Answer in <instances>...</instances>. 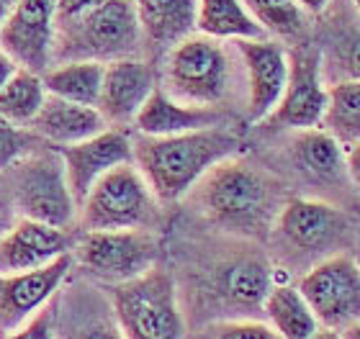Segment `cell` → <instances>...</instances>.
Instances as JSON below:
<instances>
[{"instance_id":"cell-1","label":"cell","mask_w":360,"mask_h":339,"mask_svg":"<svg viewBox=\"0 0 360 339\" xmlns=\"http://www.w3.org/2000/svg\"><path fill=\"white\" fill-rule=\"evenodd\" d=\"M191 190L206 219L248 237L268 234L285 206L281 182L237 157L221 159Z\"/></svg>"},{"instance_id":"cell-2","label":"cell","mask_w":360,"mask_h":339,"mask_svg":"<svg viewBox=\"0 0 360 339\" xmlns=\"http://www.w3.org/2000/svg\"><path fill=\"white\" fill-rule=\"evenodd\" d=\"M240 139L221 126L173 136H144L131 142V162L160 204H175L221 159L234 157Z\"/></svg>"},{"instance_id":"cell-3","label":"cell","mask_w":360,"mask_h":339,"mask_svg":"<svg viewBox=\"0 0 360 339\" xmlns=\"http://www.w3.org/2000/svg\"><path fill=\"white\" fill-rule=\"evenodd\" d=\"M108 301L127 339H183L186 324L170 272L150 267L131 280L116 283Z\"/></svg>"},{"instance_id":"cell-4","label":"cell","mask_w":360,"mask_h":339,"mask_svg":"<svg viewBox=\"0 0 360 339\" xmlns=\"http://www.w3.org/2000/svg\"><path fill=\"white\" fill-rule=\"evenodd\" d=\"M232 88V60L219 39L191 34L170 49L165 93L188 106L219 108Z\"/></svg>"},{"instance_id":"cell-5","label":"cell","mask_w":360,"mask_h":339,"mask_svg":"<svg viewBox=\"0 0 360 339\" xmlns=\"http://www.w3.org/2000/svg\"><path fill=\"white\" fill-rule=\"evenodd\" d=\"M80 211L85 232L152 229L160 219V201L134 162H127L98 178Z\"/></svg>"},{"instance_id":"cell-6","label":"cell","mask_w":360,"mask_h":339,"mask_svg":"<svg viewBox=\"0 0 360 339\" xmlns=\"http://www.w3.org/2000/svg\"><path fill=\"white\" fill-rule=\"evenodd\" d=\"M11 190H13L15 211L23 219L65 229L75 221L77 206L72 201L65 173V159L57 147L34 149L11 167Z\"/></svg>"},{"instance_id":"cell-7","label":"cell","mask_w":360,"mask_h":339,"mask_svg":"<svg viewBox=\"0 0 360 339\" xmlns=\"http://www.w3.org/2000/svg\"><path fill=\"white\" fill-rule=\"evenodd\" d=\"M273 234L293 262L314 267L327 257L340 255V247H345L350 237V221L338 206L314 198H293L278 213Z\"/></svg>"},{"instance_id":"cell-8","label":"cell","mask_w":360,"mask_h":339,"mask_svg":"<svg viewBox=\"0 0 360 339\" xmlns=\"http://www.w3.org/2000/svg\"><path fill=\"white\" fill-rule=\"evenodd\" d=\"M62 23L70 26V46L62 49V57L72 54L77 60H96L105 65L134 57L144 39L134 0H103L101 6Z\"/></svg>"},{"instance_id":"cell-9","label":"cell","mask_w":360,"mask_h":339,"mask_svg":"<svg viewBox=\"0 0 360 339\" xmlns=\"http://www.w3.org/2000/svg\"><path fill=\"white\" fill-rule=\"evenodd\" d=\"M322 329L342 332L360 321V267L355 257L332 255L301 275L296 286Z\"/></svg>"},{"instance_id":"cell-10","label":"cell","mask_w":360,"mask_h":339,"mask_svg":"<svg viewBox=\"0 0 360 339\" xmlns=\"http://www.w3.org/2000/svg\"><path fill=\"white\" fill-rule=\"evenodd\" d=\"M160 255L158 239L150 229H113L85 232L75 244V260L93 278L124 283L155 267Z\"/></svg>"},{"instance_id":"cell-11","label":"cell","mask_w":360,"mask_h":339,"mask_svg":"<svg viewBox=\"0 0 360 339\" xmlns=\"http://www.w3.org/2000/svg\"><path fill=\"white\" fill-rule=\"evenodd\" d=\"M327 106V88L322 83V52L316 46H296L288 52V80L276 111L268 121L281 128H316Z\"/></svg>"},{"instance_id":"cell-12","label":"cell","mask_w":360,"mask_h":339,"mask_svg":"<svg viewBox=\"0 0 360 339\" xmlns=\"http://www.w3.org/2000/svg\"><path fill=\"white\" fill-rule=\"evenodd\" d=\"M72 267V255H62L44 267L0 272V339L23 326L52 301Z\"/></svg>"},{"instance_id":"cell-13","label":"cell","mask_w":360,"mask_h":339,"mask_svg":"<svg viewBox=\"0 0 360 339\" xmlns=\"http://www.w3.org/2000/svg\"><path fill=\"white\" fill-rule=\"evenodd\" d=\"M57 0H18L0 26V49L21 69L44 75L54 36Z\"/></svg>"},{"instance_id":"cell-14","label":"cell","mask_w":360,"mask_h":339,"mask_svg":"<svg viewBox=\"0 0 360 339\" xmlns=\"http://www.w3.org/2000/svg\"><path fill=\"white\" fill-rule=\"evenodd\" d=\"M57 149L65 159L68 185L77 208L83 206L85 196L96 185L98 178H103L113 167L131 162V139L121 128H105L85 142L65 144Z\"/></svg>"},{"instance_id":"cell-15","label":"cell","mask_w":360,"mask_h":339,"mask_svg":"<svg viewBox=\"0 0 360 339\" xmlns=\"http://www.w3.org/2000/svg\"><path fill=\"white\" fill-rule=\"evenodd\" d=\"M237 52L248 69V119L265 121L283 98L288 54L270 39H240Z\"/></svg>"},{"instance_id":"cell-16","label":"cell","mask_w":360,"mask_h":339,"mask_svg":"<svg viewBox=\"0 0 360 339\" xmlns=\"http://www.w3.org/2000/svg\"><path fill=\"white\" fill-rule=\"evenodd\" d=\"M155 88H158L155 69L147 62L134 60V57L105 62L96 108L101 111L105 124H111V126L134 124L136 113Z\"/></svg>"},{"instance_id":"cell-17","label":"cell","mask_w":360,"mask_h":339,"mask_svg":"<svg viewBox=\"0 0 360 339\" xmlns=\"http://www.w3.org/2000/svg\"><path fill=\"white\" fill-rule=\"evenodd\" d=\"M68 252L70 237L65 229L21 216L8 229V234L0 237V272L44 267Z\"/></svg>"},{"instance_id":"cell-18","label":"cell","mask_w":360,"mask_h":339,"mask_svg":"<svg viewBox=\"0 0 360 339\" xmlns=\"http://www.w3.org/2000/svg\"><path fill=\"white\" fill-rule=\"evenodd\" d=\"M273 286L270 265L257 255L224 260L211 272V293L229 309H260Z\"/></svg>"},{"instance_id":"cell-19","label":"cell","mask_w":360,"mask_h":339,"mask_svg":"<svg viewBox=\"0 0 360 339\" xmlns=\"http://www.w3.org/2000/svg\"><path fill=\"white\" fill-rule=\"evenodd\" d=\"M26 126L39 139L54 147H65V144L85 142L90 136L101 134L108 128V124L96 106H80V103L57 98V95H46L39 113Z\"/></svg>"},{"instance_id":"cell-20","label":"cell","mask_w":360,"mask_h":339,"mask_svg":"<svg viewBox=\"0 0 360 339\" xmlns=\"http://www.w3.org/2000/svg\"><path fill=\"white\" fill-rule=\"evenodd\" d=\"M224 113L219 108L206 106H188L180 100L170 98L162 88H155L150 98L144 100L134 119V126L144 136H173L186 134V131H198V128L221 126Z\"/></svg>"},{"instance_id":"cell-21","label":"cell","mask_w":360,"mask_h":339,"mask_svg":"<svg viewBox=\"0 0 360 339\" xmlns=\"http://www.w3.org/2000/svg\"><path fill=\"white\" fill-rule=\"evenodd\" d=\"M291 162L296 173L309 182L332 185L347 175L345 149L324 128H301L291 144Z\"/></svg>"},{"instance_id":"cell-22","label":"cell","mask_w":360,"mask_h":339,"mask_svg":"<svg viewBox=\"0 0 360 339\" xmlns=\"http://www.w3.org/2000/svg\"><path fill=\"white\" fill-rule=\"evenodd\" d=\"M142 36L160 49H173L195 31L198 0H134Z\"/></svg>"},{"instance_id":"cell-23","label":"cell","mask_w":360,"mask_h":339,"mask_svg":"<svg viewBox=\"0 0 360 339\" xmlns=\"http://www.w3.org/2000/svg\"><path fill=\"white\" fill-rule=\"evenodd\" d=\"M54 334L57 339H127L111 309L96 301H54Z\"/></svg>"},{"instance_id":"cell-24","label":"cell","mask_w":360,"mask_h":339,"mask_svg":"<svg viewBox=\"0 0 360 339\" xmlns=\"http://www.w3.org/2000/svg\"><path fill=\"white\" fill-rule=\"evenodd\" d=\"M195 31L211 39H268L242 0H198Z\"/></svg>"},{"instance_id":"cell-25","label":"cell","mask_w":360,"mask_h":339,"mask_svg":"<svg viewBox=\"0 0 360 339\" xmlns=\"http://www.w3.org/2000/svg\"><path fill=\"white\" fill-rule=\"evenodd\" d=\"M103 62L96 60H75L65 62L60 67L46 69L41 75L44 91L57 98L72 100L80 106H96L103 83Z\"/></svg>"},{"instance_id":"cell-26","label":"cell","mask_w":360,"mask_h":339,"mask_svg":"<svg viewBox=\"0 0 360 339\" xmlns=\"http://www.w3.org/2000/svg\"><path fill=\"white\" fill-rule=\"evenodd\" d=\"M263 309L273 329L283 339H311L322 329L296 286H273Z\"/></svg>"},{"instance_id":"cell-27","label":"cell","mask_w":360,"mask_h":339,"mask_svg":"<svg viewBox=\"0 0 360 339\" xmlns=\"http://www.w3.org/2000/svg\"><path fill=\"white\" fill-rule=\"evenodd\" d=\"M319 128L335 136L342 149L360 142V83L342 80L327 91V106Z\"/></svg>"},{"instance_id":"cell-28","label":"cell","mask_w":360,"mask_h":339,"mask_svg":"<svg viewBox=\"0 0 360 339\" xmlns=\"http://www.w3.org/2000/svg\"><path fill=\"white\" fill-rule=\"evenodd\" d=\"M46 98L41 75L29 69H15L11 80L0 88V119L11 124H29Z\"/></svg>"},{"instance_id":"cell-29","label":"cell","mask_w":360,"mask_h":339,"mask_svg":"<svg viewBox=\"0 0 360 339\" xmlns=\"http://www.w3.org/2000/svg\"><path fill=\"white\" fill-rule=\"evenodd\" d=\"M265 34L293 39L304 31V8L296 0H242Z\"/></svg>"},{"instance_id":"cell-30","label":"cell","mask_w":360,"mask_h":339,"mask_svg":"<svg viewBox=\"0 0 360 339\" xmlns=\"http://www.w3.org/2000/svg\"><path fill=\"white\" fill-rule=\"evenodd\" d=\"M41 142L34 131L29 128H18L11 121L0 119V173L11 170V167L23 159L29 152L37 149V144Z\"/></svg>"},{"instance_id":"cell-31","label":"cell","mask_w":360,"mask_h":339,"mask_svg":"<svg viewBox=\"0 0 360 339\" xmlns=\"http://www.w3.org/2000/svg\"><path fill=\"white\" fill-rule=\"evenodd\" d=\"M198 339H283L281 334L268 324L260 321H224L214 324Z\"/></svg>"},{"instance_id":"cell-32","label":"cell","mask_w":360,"mask_h":339,"mask_svg":"<svg viewBox=\"0 0 360 339\" xmlns=\"http://www.w3.org/2000/svg\"><path fill=\"white\" fill-rule=\"evenodd\" d=\"M3 339H54V303L41 306L26 324L6 334Z\"/></svg>"},{"instance_id":"cell-33","label":"cell","mask_w":360,"mask_h":339,"mask_svg":"<svg viewBox=\"0 0 360 339\" xmlns=\"http://www.w3.org/2000/svg\"><path fill=\"white\" fill-rule=\"evenodd\" d=\"M15 221H18V211H15L13 190H11L8 178H0V237L8 234V229H11Z\"/></svg>"},{"instance_id":"cell-34","label":"cell","mask_w":360,"mask_h":339,"mask_svg":"<svg viewBox=\"0 0 360 339\" xmlns=\"http://www.w3.org/2000/svg\"><path fill=\"white\" fill-rule=\"evenodd\" d=\"M101 3L103 0H57V18L60 21H70V18H77L80 13L101 6Z\"/></svg>"},{"instance_id":"cell-35","label":"cell","mask_w":360,"mask_h":339,"mask_svg":"<svg viewBox=\"0 0 360 339\" xmlns=\"http://www.w3.org/2000/svg\"><path fill=\"white\" fill-rule=\"evenodd\" d=\"M345 80H358L360 83V34L347 44L345 49Z\"/></svg>"},{"instance_id":"cell-36","label":"cell","mask_w":360,"mask_h":339,"mask_svg":"<svg viewBox=\"0 0 360 339\" xmlns=\"http://www.w3.org/2000/svg\"><path fill=\"white\" fill-rule=\"evenodd\" d=\"M345 162H347V175H350V182H353L355 188L360 190V142L353 144L345 154Z\"/></svg>"},{"instance_id":"cell-37","label":"cell","mask_w":360,"mask_h":339,"mask_svg":"<svg viewBox=\"0 0 360 339\" xmlns=\"http://www.w3.org/2000/svg\"><path fill=\"white\" fill-rule=\"evenodd\" d=\"M13 72H15V62L11 60V57L3 52V49H0V88H3V85L11 80V75H13Z\"/></svg>"},{"instance_id":"cell-38","label":"cell","mask_w":360,"mask_h":339,"mask_svg":"<svg viewBox=\"0 0 360 339\" xmlns=\"http://www.w3.org/2000/svg\"><path fill=\"white\" fill-rule=\"evenodd\" d=\"M304 11H309V13H319V11H324V8L330 6L332 0H296Z\"/></svg>"},{"instance_id":"cell-39","label":"cell","mask_w":360,"mask_h":339,"mask_svg":"<svg viewBox=\"0 0 360 339\" xmlns=\"http://www.w3.org/2000/svg\"><path fill=\"white\" fill-rule=\"evenodd\" d=\"M15 3H18V0H0V26H3V21L8 18V13L13 11Z\"/></svg>"},{"instance_id":"cell-40","label":"cell","mask_w":360,"mask_h":339,"mask_svg":"<svg viewBox=\"0 0 360 339\" xmlns=\"http://www.w3.org/2000/svg\"><path fill=\"white\" fill-rule=\"evenodd\" d=\"M340 337H342V339H360V321H355L353 326L342 329V332H340Z\"/></svg>"},{"instance_id":"cell-41","label":"cell","mask_w":360,"mask_h":339,"mask_svg":"<svg viewBox=\"0 0 360 339\" xmlns=\"http://www.w3.org/2000/svg\"><path fill=\"white\" fill-rule=\"evenodd\" d=\"M311 339H342V337H340V332H332V329H319Z\"/></svg>"},{"instance_id":"cell-42","label":"cell","mask_w":360,"mask_h":339,"mask_svg":"<svg viewBox=\"0 0 360 339\" xmlns=\"http://www.w3.org/2000/svg\"><path fill=\"white\" fill-rule=\"evenodd\" d=\"M355 262H358V267H360V252H358V260H355Z\"/></svg>"},{"instance_id":"cell-43","label":"cell","mask_w":360,"mask_h":339,"mask_svg":"<svg viewBox=\"0 0 360 339\" xmlns=\"http://www.w3.org/2000/svg\"><path fill=\"white\" fill-rule=\"evenodd\" d=\"M355 6H358V11H360V0H355Z\"/></svg>"}]
</instances>
